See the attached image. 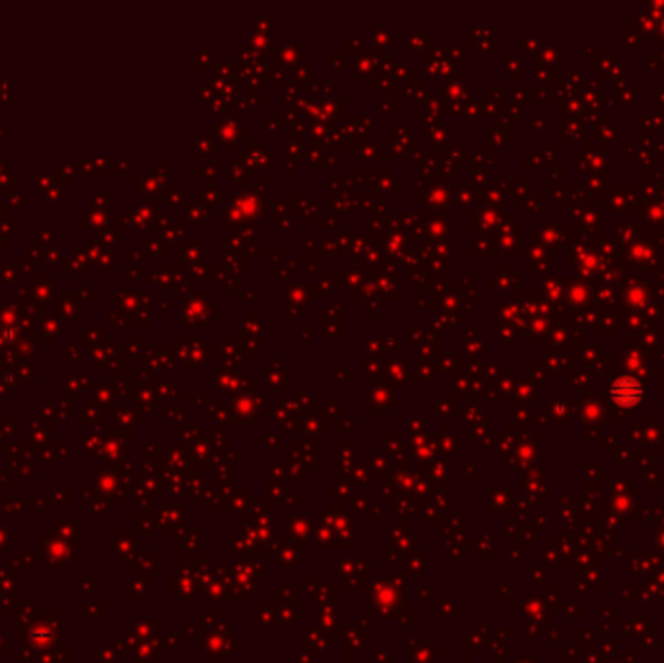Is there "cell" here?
<instances>
[{
	"label": "cell",
	"mask_w": 664,
	"mask_h": 663,
	"mask_svg": "<svg viewBox=\"0 0 664 663\" xmlns=\"http://www.w3.org/2000/svg\"><path fill=\"white\" fill-rule=\"evenodd\" d=\"M612 399L621 407H633L639 403V399L643 395L641 385L636 380H618L612 385Z\"/></svg>",
	"instance_id": "1"
}]
</instances>
